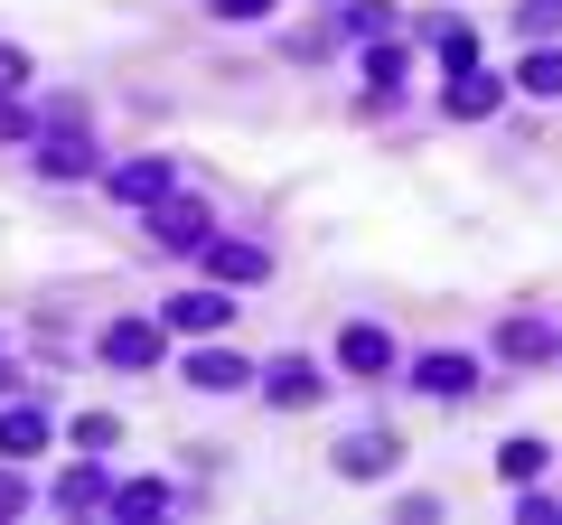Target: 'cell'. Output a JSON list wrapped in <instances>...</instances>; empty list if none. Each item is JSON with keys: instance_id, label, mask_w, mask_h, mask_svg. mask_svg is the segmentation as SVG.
<instances>
[{"instance_id": "obj_7", "label": "cell", "mask_w": 562, "mask_h": 525, "mask_svg": "<svg viewBox=\"0 0 562 525\" xmlns=\"http://www.w3.org/2000/svg\"><path fill=\"white\" fill-rule=\"evenodd\" d=\"M150 235H160V244H169V254H198V244H206V235H216V216H206V206H198V198H188V188H169V198H160V206H150Z\"/></svg>"}, {"instance_id": "obj_10", "label": "cell", "mask_w": 562, "mask_h": 525, "mask_svg": "<svg viewBox=\"0 0 562 525\" xmlns=\"http://www.w3.org/2000/svg\"><path fill=\"white\" fill-rule=\"evenodd\" d=\"M160 347H169V328H150V320H113L103 328V366H122V376L160 366Z\"/></svg>"}, {"instance_id": "obj_24", "label": "cell", "mask_w": 562, "mask_h": 525, "mask_svg": "<svg viewBox=\"0 0 562 525\" xmlns=\"http://www.w3.org/2000/svg\"><path fill=\"white\" fill-rule=\"evenodd\" d=\"M516 525H562V498H543V488L525 479V498H516Z\"/></svg>"}, {"instance_id": "obj_15", "label": "cell", "mask_w": 562, "mask_h": 525, "mask_svg": "<svg viewBox=\"0 0 562 525\" xmlns=\"http://www.w3.org/2000/svg\"><path fill=\"white\" fill-rule=\"evenodd\" d=\"M497 357L543 366V357H562V328H553V320H506V328H497Z\"/></svg>"}, {"instance_id": "obj_8", "label": "cell", "mask_w": 562, "mask_h": 525, "mask_svg": "<svg viewBox=\"0 0 562 525\" xmlns=\"http://www.w3.org/2000/svg\"><path fill=\"white\" fill-rule=\"evenodd\" d=\"M103 498H113V479H103V450H85V460L66 469L57 488H47V506H57V516H103Z\"/></svg>"}, {"instance_id": "obj_1", "label": "cell", "mask_w": 562, "mask_h": 525, "mask_svg": "<svg viewBox=\"0 0 562 525\" xmlns=\"http://www.w3.org/2000/svg\"><path fill=\"white\" fill-rule=\"evenodd\" d=\"M29 150H38L47 179H94V169H103L94 132H85V103H57V113L38 122V142H29Z\"/></svg>"}, {"instance_id": "obj_16", "label": "cell", "mask_w": 562, "mask_h": 525, "mask_svg": "<svg viewBox=\"0 0 562 525\" xmlns=\"http://www.w3.org/2000/svg\"><path fill=\"white\" fill-rule=\"evenodd\" d=\"M47 450V413L38 404H0V460H29Z\"/></svg>"}, {"instance_id": "obj_28", "label": "cell", "mask_w": 562, "mask_h": 525, "mask_svg": "<svg viewBox=\"0 0 562 525\" xmlns=\"http://www.w3.org/2000/svg\"><path fill=\"white\" fill-rule=\"evenodd\" d=\"M0 94H29V57L20 47H0Z\"/></svg>"}, {"instance_id": "obj_9", "label": "cell", "mask_w": 562, "mask_h": 525, "mask_svg": "<svg viewBox=\"0 0 562 525\" xmlns=\"http://www.w3.org/2000/svg\"><path fill=\"white\" fill-rule=\"evenodd\" d=\"M413 384L431 394V404H469V394H479V357L441 347V357H422V366H413Z\"/></svg>"}, {"instance_id": "obj_11", "label": "cell", "mask_w": 562, "mask_h": 525, "mask_svg": "<svg viewBox=\"0 0 562 525\" xmlns=\"http://www.w3.org/2000/svg\"><path fill=\"white\" fill-rule=\"evenodd\" d=\"M394 460H403L394 432H347L338 442V479H394Z\"/></svg>"}, {"instance_id": "obj_2", "label": "cell", "mask_w": 562, "mask_h": 525, "mask_svg": "<svg viewBox=\"0 0 562 525\" xmlns=\"http://www.w3.org/2000/svg\"><path fill=\"white\" fill-rule=\"evenodd\" d=\"M160 328H169V338H225V328H235V291H225V282L169 291V301H160Z\"/></svg>"}, {"instance_id": "obj_27", "label": "cell", "mask_w": 562, "mask_h": 525, "mask_svg": "<svg viewBox=\"0 0 562 525\" xmlns=\"http://www.w3.org/2000/svg\"><path fill=\"white\" fill-rule=\"evenodd\" d=\"M216 20H235V29H254V20H272V0H206Z\"/></svg>"}, {"instance_id": "obj_14", "label": "cell", "mask_w": 562, "mask_h": 525, "mask_svg": "<svg viewBox=\"0 0 562 525\" xmlns=\"http://www.w3.org/2000/svg\"><path fill=\"white\" fill-rule=\"evenodd\" d=\"M103 516H113V525H150V516H169V479H122L113 498H103Z\"/></svg>"}, {"instance_id": "obj_19", "label": "cell", "mask_w": 562, "mask_h": 525, "mask_svg": "<svg viewBox=\"0 0 562 525\" xmlns=\"http://www.w3.org/2000/svg\"><path fill=\"white\" fill-rule=\"evenodd\" d=\"M543 460H553V450H543L535 432H516V442H497V469H506L516 488H525V479H543Z\"/></svg>"}, {"instance_id": "obj_20", "label": "cell", "mask_w": 562, "mask_h": 525, "mask_svg": "<svg viewBox=\"0 0 562 525\" xmlns=\"http://www.w3.org/2000/svg\"><path fill=\"white\" fill-rule=\"evenodd\" d=\"M29 498H38V488H29V469H20V460H0V525L29 516Z\"/></svg>"}, {"instance_id": "obj_25", "label": "cell", "mask_w": 562, "mask_h": 525, "mask_svg": "<svg viewBox=\"0 0 562 525\" xmlns=\"http://www.w3.org/2000/svg\"><path fill=\"white\" fill-rule=\"evenodd\" d=\"M431 38H441V57H450V66H469V57H479V29H460V20H441Z\"/></svg>"}, {"instance_id": "obj_22", "label": "cell", "mask_w": 562, "mask_h": 525, "mask_svg": "<svg viewBox=\"0 0 562 525\" xmlns=\"http://www.w3.org/2000/svg\"><path fill=\"white\" fill-rule=\"evenodd\" d=\"M347 29H357V38H394V10H384V0H347Z\"/></svg>"}, {"instance_id": "obj_6", "label": "cell", "mask_w": 562, "mask_h": 525, "mask_svg": "<svg viewBox=\"0 0 562 525\" xmlns=\"http://www.w3.org/2000/svg\"><path fill=\"white\" fill-rule=\"evenodd\" d=\"M254 384H262V404H281V413H310L328 376H319L310 357H272V366H254Z\"/></svg>"}, {"instance_id": "obj_17", "label": "cell", "mask_w": 562, "mask_h": 525, "mask_svg": "<svg viewBox=\"0 0 562 525\" xmlns=\"http://www.w3.org/2000/svg\"><path fill=\"white\" fill-rule=\"evenodd\" d=\"M403 76H413L403 38H366V94H403Z\"/></svg>"}, {"instance_id": "obj_4", "label": "cell", "mask_w": 562, "mask_h": 525, "mask_svg": "<svg viewBox=\"0 0 562 525\" xmlns=\"http://www.w3.org/2000/svg\"><path fill=\"white\" fill-rule=\"evenodd\" d=\"M103 188H113L122 206H160L169 188H179V160H169V150H140V160H113V169H103Z\"/></svg>"}, {"instance_id": "obj_3", "label": "cell", "mask_w": 562, "mask_h": 525, "mask_svg": "<svg viewBox=\"0 0 562 525\" xmlns=\"http://www.w3.org/2000/svg\"><path fill=\"white\" fill-rule=\"evenodd\" d=\"M198 254H206V282H225V291L272 282V244H254V235H206Z\"/></svg>"}, {"instance_id": "obj_26", "label": "cell", "mask_w": 562, "mask_h": 525, "mask_svg": "<svg viewBox=\"0 0 562 525\" xmlns=\"http://www.w3.org/2000/svg\"><path fill=\"white\" fill-rule=\"evenodd\" d=\"M516 20H525V38H553V29H562V0H525Z\"/></svg>"}, {"instance_id": "obj_13", "label": "cell", "mask_w": 562, "mask_h": 525, "mask_svg": "<svg viewBox=\"0 0 562 525\" xmlns=\"http://www.w3.org/2000/svg\"><path fill=\"white\" fill-rule=\"evenodd\" d=\"M338 366H347V376H394V328L357 320V328L338 338Z\"/></svg>"}, {"instance_id": "obj_21", "label": "cell", "mask_w": 562, "mask_h": 525, "mask_svg": "<svg viewBox=\"0 0 562 525\" xmlns=\"http://www.w3.org/2000/svg\"><path fill=\"white\" fill-rule=\"evenodd\" d=\"M0 142H38V113H29V94H0Z\"/></svg>"}, {"instance_id": "obj_29", "label": "cell", "mask_w": 562, "mask_h": 525, "mask_svg": "<svg viewBox=\"0 0 562 525\" xmlns=\"http://www.w3.org/2000/svg\"><path fill=\"white\" fill-rule=\"evenodd\" d=\"M10 384H20V376H10V357H0V394H10Z\"/></svg>"}, {"instance_id": "obj_18", "label": "cell", "mask_w": 562, "mask_h": 525, "mask_svg": "<svg viewBox=\"0 0 562 525\" xmlns=\"http://www.w3.org/2000/svg\"><path fill=\"white\" fill-rule=\"evenodd\" d=\"M516 85L553 103V94H562V47H543V38H535V47H525V66H516Z\"/></svg>"}, {"instance_id": "obj_23", "label": "cell", "mask_w": 562, "mask_h": 525, "mask_svg": "<svg viewBox=\"0 0 562 525\" xmlns=\"http://www.w3.org/2000/svg\"><path fill=\"white\" fill-rule=\"evenodd\" d=\"M113 442H122L113 413H76V450H113Z\"/></svg>"}, {"instance_id": "obj_12", "label": "cell", "mask_w": 562, "mask_h": 525, "mask_svg": "<svg viewBox=\"0 0 562 525\" xmlns=\"http://www.w3.org/2000/svg\"><path fill=\"white\" fill-rule=\"evenodd\" d=\"M441 103H450V113H460V122H487V113H497V103H506V85L487 76L479 57H469V66H450V94H441Z\"/></svg>"}, {"instance_id": "obj_5", "label": "cell", "mask_w": 562, "mask_h": 525, "mask_svg": "<svg viewBox=\"0 0 562 525\" xmlns=\"http://www.w3.org/2000/svg\"><path fill=\"white\" fill-rule=\"evenodd\" d=\"M179 376L198 384V394H244V384H254V357H235L225 338H198V347H188V366H179Z\"/></svg>"}]
</instances>
